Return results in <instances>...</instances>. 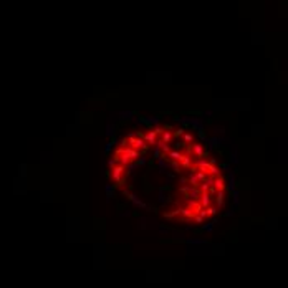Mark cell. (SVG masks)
I'll use <instances>...</instances> for the list:
<instances>
[{"instance_id": "cell-6", "label": "cell", "mask_w": 288, "mask_h": 288, "mask_svg": "<svg viewBox=\"0 0 288 288\" xmlns=\"http://www.w3.org/2000/svg\"><path fill=\"white\" fill-rule=\"evenodd\" d=\"M182 157H184V152L176 149V151H169V154H167V159H171V162H181Z\"/></svg>"}, {"instance_id": "cell-8", "label": "cell", "mask_w": 288, "mask_h": 288, "mask_svg": "<svg viewBox=\"0 0 288 288\" xmlns=\"http://www.w3.org/2000/svg\"><path fill=\"white\" fill-rule=\"evenodd\" d=\"M182 141H184L187 146H189V144H194L195 137H194V134H192V133H187V131H185V134L182 136Z\"/></svg>"}, {"instance_id": "cell-4", "label": "cell", "mask_w": 288, "mask_h": 288, "mask_svg": "<svg viewBox=\"0 0 288 288\" xmlns=\"http://www.w3.org/2000/svg\"><path fill=\"white\" fill-rule=\"evenodd\" d=\"M187 152H189L192 157H195V159H204L205 157V149H204L202 144H199V142L189 144V146H187Z\"/></svg>"}, {"instance_id": "cell-3", "label": "cell", "mask_w": 288, "mask_h": 288, "mask_svg": "<svg viewBox=\"0 0 288 288\" xmlns=\"http://www.w3.org/2000/svg\"><path fill=\"white\" fill-rule=\"evenodd\" d=\"M128 174L126 171V166L123 164H111V172H109V176H111V181L116 182V185H121L123 182V177Z\"/></svg>"}, {"instance_id": "cell-7", "label": "cell", "mask_w": 288, "mask_h": 288, "mask_svg": "<svg viewBox=\"0 0 288 288\" xmlns=\"http://www.w3.org/2000/svg\"><path fill=\"white\" fill-rule=\"evenodd\" d=\"M214 189L215 190H225V189H227V185H225V179H224L222 176L214 177Z\"/></svg>"}, {"instance_id": "cell-2", "label": "cell", "mask_w": 288, "mask_h": 288, "mask_svg": "<svg viewBox=\"0 0 288 288\" xmlns=\"http://www.w3.org/2000/svg\"><path fill=\"white\" fill-rule=\"evenodd\" d=\"M121 146H129V147H134L136 151H139L142 154V152H146L147 151V147H149V144H147L146 141H144V137H142V134H129L128 137H124L123 141H121Z\"/></svg>"}, {"instance_id": "cell-5", "label": "cell", "mask_w": 288, "mask_h": 288, "mask_svg": "<svg viewBox=\"0 0 288 288\" xmlns=\"http://www.w3.org/2000/svg\"><path fill=\"white\" fill-rule=\"evenodd\" d=\"M157 136H159V134H157L156 129H149V131H146V133L142 134L144 141L149 144V146H154V144L157 146V142H159V141H157Z\"/></svg>"}, {"instance_id": "cell-1", "label": "cell", "mask_w": 288, "mask_h": 288, "mask_svg": "<svg viewBox=\"0 0 288 288\" xmlns=\"http://www.w3.org/2000/svg\"><path fill=\"white\" fill-rule=\"evenodd\" d=\"M139 157H141V152L136 151L134 147H129V146H121L118 147L116 152H114L113 156V161L109 162V164H123V166H129L131 162L137 161Z\"/></svg>"}, {"instance_id": "cell-9", "label": "cell", "mask_w": 288, "mask_h": 288, "mask_svg": "<svg viewBox=\"0 0 288 288\" xmlns=\"http://www.w3.org/2000/svg\"><path fill=\"white\" fill-rule=\"evenodd\" d=\"M172 134H174V137H182L185 134V129L184 128H176L174 131H172Z\"/></svg>"}]
</instances>
